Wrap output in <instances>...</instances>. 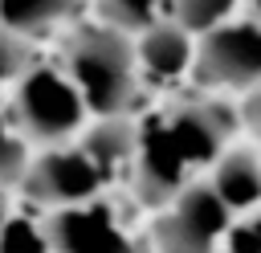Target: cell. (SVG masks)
Returning a JSON list of instances; mask_svg holds the SVG:
<instances>
[{"instance_id": "6da1fadb", "label": "cell", "mask_w": 261, "mask_h": 253, "mask_svg": "<svg viewBox=\"0 0 261 253\" xmlns=\"http://www.w3.org/2000/svg\"><path fill=\"white\" fill-rule=\"evenodd\" d=\"M65 78L98 118H118L135 102L139 57L135 41L110 24H82L65 41Z\"/></svg>"}, {"instance_id": "7a4b0ae2", "label": "cell", "mask_w": 261, "mask_h": 253, "mask_svg": "<svg viewBox=\"0 0 261 253\" xmlns=\"http://www.w3.org/2000/svg\"><path fill=\"white\" fill-rule=\"evenodd\" d=\"M86 102L77 86L65 78V69L37 61L16 86H12V122L24 135V143L41 147H61L69 135L82 131L86 122Z\"/></svg>"}, {"instance_id": "3957f363", "label": "cell", "mask_w": 261, "mask_h": 253, "mask_svg": "<svg viewBox=\"0 0 261 253\" xmlns=\"http://www.w3.org/2000/svg\"><path fill=\"white\" fill-rule=\"evenodd\" d=\"M192 73L200 86L245 90L261 82V29L253 20L216 24L192 49Z\"/></svg>"}, {"instance_id": "277c9868", "label": "cell", "mask_w": 261, "mask_h": 253, "mask_svg": "<svg viewBox=\"0 0 261 253\" xmlns=\"http://www.w3.org/2000/svg\"><path fill=\"white\" fill-rule=\"evenodd\" d=\"M228 216L232 212L216 200L208 184H192L155 220V249L159 253H216V241L228 233Z\"/></svg>"}, {"instance_id": "5b68a950", "label": "cell", "mask_w": 261, "mask_h": 253, "mask_svg": "<svg viewBox=\"0 0 261 253\" xmlns=\"http://www.w3.org/2000/svg\"><path fill=\"white\" fill-rule=\"evenodd\" d=\"M20 188H24V196H33L37 204H49L53 212H61V208H77V204L98 200L102 175H98V167L82 155V147H45V151L29 163Z\"/></svg>"}, {"instance_id": "8992f818", "label": "cell", "mask_w": 261, "mask_h": 253, "mask_svg": "<svg viewBox=\"0 0 261 253\" xmlns=\"http://www.w3.org/2000/svg\"><path fill=\"white\" fill-rule=\"evenodd\" d=\"M135 196L147 208H171L179 200V192L188 188V163L179 155V147L171 143L163 118H151L147 127H139V151H135Z\"/></svg>"}, {"instance_id": "52a82bcc", "label": "cell", "mask_w": 261, "mask_h": 253, "mask_svg": "<svg viewBox=\"0 0 261 253\" xmlns=\"http://www.w3.org/2000/svg\"><path fill=\"white\" fill-rule=\"evenodd\" d=\"M49 253H135V241L122 233L110 204L90 200L77 208H61L45 220Z\"/></svg>"}, {"instance_id": "ba28073f", "label": "cell", "mask_w": 261, "mask_h": 253, "mask_svg": "<svg viewBox=\"0 0 261 253\" xmlns=\"http://www.w3.org/2000/svg\"><path fill=\"white\" fill-rule=\"evenodd\" d=\"M171 143L179 147L184 163H212L220 159V147L224 139L232 135V114L224 106H208V102H188V106H175L167 118H163Z\"/></svg>"}, {"instance_id": "9c48e42d", "label": "cell", "mask_w": 261, "mask_h": 253, "mask_svg": "<svg viewBox=\"0 0 261 253\" xmlns=\"http://www.w3.org/2000/svg\"><path fill=\"white\" fill-rule=\"evenodd\" d=\"M82 155L98 167L102 184L114 180L118 171H130L135 167V151H139V127L126 122L122 114L118 118H98L86 135H82Z\"/></svg>"}, {"instance_id": "30bf717a", "label": "cell", "mask_w": 261, "mask_h": 253, "mask_svg": "<svg viewBox=\"0 0 261 253\" xmlns=\"http://www.w3.org/2000/svg\"><path fill=\"white\" fill-rule=\"evenodd\" d=\"M135 57L155 78H175L192 65V33H184L175 20H159L147 33H139Z\"/></svg>"}, {"instance_id": "8fae6325", "label": "cell", "mask_w": 261, "mask_h": 253, "mask_svg": "<svg viewBox=\"0 0 261 253\" xmlns=\"http://www.w3.org/2000/svg\"><path fill=\"white\" fill-rule=\"evenodd\" d=\"M216 200L228 208V212H245L261 200V159L253 151H228L224 159H216V171H212V184Z\"/></svg>"}, {"instance_id": "7c38bea8", "label": "cell", "mask_w": 261, "mask_h": 253, "mask_svg": "<svg viewBox=\"0 0 261 253\" xmlns=\"http://www.w3.org/2000/svg\"><path fill=\"white\" fill-rule=\"evenodd\" d=\"M77 8H82V0H0V29L33 37V33L61 24Z\"/></svg>"}, {"instance_id": "4fadbf2b", "label": "cell", "mask_w": 261, "mask_h": 253, "mask_svg": "<svg viewBox=\"0 0 261 253\" xmlns=\"http://www.w3.org/2000/svg\"><path fill=\"white\" fill-rule=\"evenodd\" d=\"M159 4L163 0H98V20L118 29V33H147L159 24Z\"/></svg>"}, {"instance_id": "5bb4252c", "label": "cell", "mask_w": 261, "mask_h": 253, "mask_svg": "<svg viewBox=\"0 0 261 253\" xmlns=\"http://www.w3.org/2000/svg\"><path fill=\"white\" fill-rule=\"evenodd\" d=\"M29 163H33V155H29L24 135L16 131L12 114H4V110H0V188H12V184L20 188V180H24Z\"/></svg>"}, {"instance_id": "9a60e30c", "label": "cell", "mask_w": 261, "mask_h": 253, "mask_svg": "<svg viewBox=\"0 0 261 253\" xmlns=\"http://www.w3.org/2000/svg\"><path fill=\"white\" fill-rule=\"evenodd\" d=\"M175 8V24L184 29V33H208V29H216L224 16H228V8H232V0H175L171 4Z\"/></svg>"}, {"instance_id": "2e32d148", "label": "cell", "mask_w": 261, "mask_h": 253, "mask_svg": "<svg viewBox=\"0 0 261 253\" xmlns=\"http://www.w3.org/2000/svg\"><path fill=\"white\" fill-rule=\"evenodd\" d=\"M33 65H37L33 61V41L20 37V33H12V29H0V82L16 86Z\"/></svg>"}, {"instance_id": "e0dca14e", "label": "cell", "mask_w": 261, "mask_h": 253, "mask_svg": "<svg viewBox=\"0 0 261 253\" xmlns=\"http://www.w3.org/2000/svg\"><path fill=\"white\" fill-rule=\"evenodd\" d=\"M0 253H49L45 224H33L24 216H8V224L0 229Z\"/></svg>"}, {"instance_id": "ac0fdd59", "label": "cell", "mask_w": 261, "mask_h": 253, "mask_svg": "<svg viewBox=\"0 0 261 253\" xmlns=\"http://www.w3.org/2000/svg\"><path fill=\"white\" fill-rule=\"evenodd\" d=\"M224 253H261V220H257V224H245V229H237V233H228Z\"/></svg>"}, {"instance_id": "d6986e66", "label": "cell", "mask_w": 261, "mask_h": 253, "mask_svg": "<svg viewBox=\"0 0 261 253\" xmlns=\"http://www.w3.org/2000/svg\"><path fill=\"white\" fill-rule=\"evenodd\" d=\"M241 122H245L253 135H261V90L245 98V106H241Z\"/></svg>"}, {"instance_id": "ffe728a7", "label": "cell", "mask_w": 261, "mask_h": 253, "mask_svg": "<svg viewBox=\"0 0 261 253\" xmlns=\"http://www.w3.org/2000/svg\"><path fill=\"white\" fill-rule=\"evenodd\" d=\"M249 20L261 29V0H249Z\"/></svg>"}, {"instance_id": "44dd1931", "label": "cell", "mask_w": 261, "mask_h": 253, "mask_svg": "<svg viewBox=\"0 0 261 253\" xmlns=\"http://www.w3.org/2000/svg\"><path fill=\"white\" fill-rule=\"evenodd\" d=\"M8 216H12V212H8V196H4V188H0V229L8 224Z\"/></svg>"}, {"instance_id": "7402d4cb", "label": "cell", "mask_w": 261, "mask_h": 253, "mask_svg": "<svg viewBox=\"0 0 261 253\" xmlns=\"http://www.w3.org/2000/svg\"><path fill=\"white\" fill-rule=\"evenodd\" d=\"M0 86H4V82H0Z\"/></svg>"}]
</instances>
